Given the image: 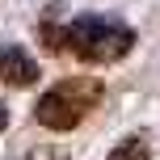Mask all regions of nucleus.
Segmentation results:
<instances>
[{"label":"nucleus","mask_w":160,"mask_h":160,"mask_svg":"<svg viewBox=\"0 0 160 160\" xmlns=\"http://www.w3.org/2000/svg\"><path fill=\"white\" fill-rule=\"evenodd\" d=\"M55 13H59V4H51V13L42 17V25H38V38H42V51H63V30L55 25Z\"/></svg>","instance_id":"5"},{"label":"nucleus","mask_w":160,"mask_h":160,"mask_svg":"<svg viewBox=\"0 0 160 160\" xmlns=\"http://www.w3.org/2000/svg\"><path fill=\"white\" fill-rule=\"evenodd\" d=\"M101 101V80L97 76H68L51 84L34 105V118L47 131H76Z\"/></svg>","instance_id":"2"},{"label":"nucleus","mask_w":160,"mask_h":160,"mask_svg":"<svg viewBox=\"0 0 160 160\" xmlns=\"http://www.w3.org/2000/svg\"><path fill=\"white\" fill-rule=\"evenodd\" d=\"M8 127V105H0V131Z\"/></svg>","instance_id":"6"},{"label":"nucleus","mask_w":160,"mask_h":160,"mask_svg":"<svg viewBox=\"0 0 160 160\" xmlns=\"http://www.w3.org/2000/svg\"><path fill=\"white\" fill-rule=\"evenodd\" d=\"M135 47V30L118 17H72L63 25V51H72L80 63H118V59L131 55Z\"/></svg>","instance_id":"1"},{"label":"nucleus","mask_w":160,"mask_h":160,"mask_svg":"<svg viewBox=\"0 0 160 160\" xmlns=\"http://www.w3.org/2000/svg\"><path fill=\"white\" fill-rule=\"evenodd\" d=\"M42 76V68L25 55L21 47H0V80L13 88H34Z\"/></svg>","instance_id":"3"},{"label":"nucleus","mask_w":160,"mask_h":160,"mask_svg":"<svg viewBox=\"0 0 160 160\" xmlns=\"http://www.w3.org/2000/svg\"><path fill=\"white\" fill-rule=\"evenodd\" d=\"M152 156V143H148V135H127L122 143H114V152L105 160H148Z\"/></svg>","instance_id":"4"}]
</instances>
